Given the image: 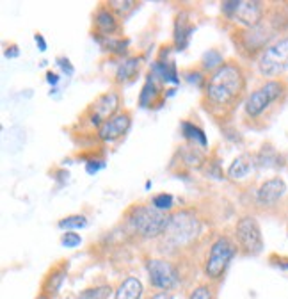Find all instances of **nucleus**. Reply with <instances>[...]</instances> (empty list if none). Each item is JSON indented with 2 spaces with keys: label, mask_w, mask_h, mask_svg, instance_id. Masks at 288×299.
I'll use <instances>...</instances> for the list:
<instances>
[{
  "label": "nucleus",
  "mask_w": 288,
  "mask_h": 299,
  "mask_svg": "<svg viewBox=\"0 0 288 299\" xmlns=\"http://www.w3.org/2000/svg\"><path fill=\"white\" fill-rule=\"evenodd\" d=\"M245 93V75L237 63H224L205 82V109L212 114L231 110Z\"/></svg>",
  "instance_id": "obj_1"
},
{
  "label": "nucleus",
  "mask_w": 288,
  "mask_h": 299,
  "mask_svg": "<svg viewBox=\"0 0 288 299\" xmlns=\"http://www.w3.org/2000/svg\"><path fill=\"white\" fill-rule=\"evenodd\" d=\"M126 221L140 237L155 239L168 232L171 216L152 205H135L126 212Z\"/></svg>",
  "instance_id": "obj_2"
},
{
  "label": "nucleus",
  "mask_w": 288,
  "mask_h": 299,
  "mask_svg": "<svg viewBox=\"0 0 288 299\" xmlns=\"http://www.w3.org/2000/svg\"><path fill=\"white\" fill-rule=\"evenodd\" d=\"M288 86L284 80H267L261 84L258 89H254L253 93H249V96L245 98L244 110L245 114L249 116L251 119H258L267 112L272 105H276L277 102L286 96Z\"/></svg>",
  "instance_id": "obj_3"
},
{
  "label": "nucleus",
  "mask_w": 288,
  "mask_h": 299,
  "mask_svg": "<svg viewBox=\"0 0 288 299\" xmlns=\"http://www.w3.org/2000/svg\"><path fill=\"white\" fill-rule=\"evenodd\" d=\"M235 253H237V246H235L233 240L228 239V237H219L210 246V251H208L207 260H205V272H207L208 279H212V281L221 279Z\"/></svg>",
  "instance_id": "obj_4"
},
{
  "label": "nucleus",
  "mask_w": 288,
  "mask_h": 299,
  "mask_svg": "<svg viewBox=\"0 0 288 299\" xmlns=\"http://www.w3.org/2000/svg\"><path fill=\"white\" fill-rule=\"evenodd\" d=\"M258 70L263 77H279L288 70V36H283L261 52L258 59Z\"/></svg>",
  "instance_id": "obj_5"
},
{
  "label": "nucleus",
  "mask_w": 288,
  "mask_h": 299,
  "mask_svg": "<svg viewBox=\"0 0 288 299\" xmlns=\"http://www.w3.org/2000/svg\"><path fill=\"white\" fill-rule=\"evenodd\" d=\"M221 11L230 20L240 24L244 29H253L263 22V6L249 0H228L222 2Z\"/></svg>",
  "instance_id": "obj_6"
},
{
  "label": "nucleus",
  "mask_w": 288,
  "mask_h": 299,
  "mask_svg": "<svg viewBox=\"0 0 288 299\" xmlns=\"http://www.w3.org/2000/svg\"><path fill=\"white\" fill-rule=\"evenodd\" d=\"M235 237L244 253L247 255H260L263 251V237L258 221L253 216H244L237 221Z\"/></svg>",
  "instance_id": "obj_7"
},
{
  "label": "nucleus",
  "mask_w": 288,
  "mask_h": 299,
  "mask_svg": "<svg viewBox=\"0 0 288 299\" xmlns=\"http://www.w3.org/2000/svg\"><path fill=\"white\" fill-rule=\"evenodd\" d=\"M146 269H148L150 283L155 288H159V290L168 292L178 285L180 274L175 265L171 262H168V260H160V258L148 260Z\"/></svg>",
  "instance_id": "obj_8"
},
{
  "label": "nucleus",
  "mask_w": 288,
  "mask_h": 299,
  "mask_svg": "<svg viewBox=\"0 0 288 299\" xmlns=\"http://www.w3.org/2000/svg\"><path fill=\"white\" fill-rule=\"evenodd\" d=\"M119 103H121V98L116 91H107V93H103L101 96H98L93 102V105L87 109L89 123L100 128L105 121H109V119H112L116 114H119V112H117Z\"/></svg>",
  "instance_id": "obj_9"
},
{
  "label": "nucleus",
  "mask_w": 288,
  "mask_h": 299,
  "mask_svg": "<svg viewBox=\"0 0 288 299\" xmlns=\"http://www.w3.org/2000/svg\"><path fill=\"white\" fill-rule=\"evenodd\" d=\"M274 31L269 27V25H265V20L261 22L260 25L253 29H244L240 31L238 34H235V40L238 38V45H240L242 50H247V54L253 55L260 50H265V48L269 47V41L272 38Z\"/></svg>",
  "instance_id": "obj_10"
},
{
  "label": "nucleus",
  "mask_w": 288,
  "mask_h": 299,
  "mask_svg": "<svg viewBox=\"0 0 288 299\" xmlns=\"http://www.w3.org/2000/svg\"><path fill=\"white\" fill-rule=\"evenodd\" d=\"M199 232V221L191 212H180L171 216V223L166 235L171 237L175 242H187L194 239Z\"/></svg>",
  "instance_id": "obj_11"
},
{
  "label": "nucleus",
  "mask_w": 288,
  "mask_h": 299,
  "mask_svg": "<svg viewBox=\"0 0 288 299\" xmlns=\"http://www.w3.org/2000/svg\"><path fill=\"white\" fill-rule=\"evenodd\" d=\"M130 126H132V116H130V112L123 110L98 128V137L103 142H116L117 139H121L128 132Z\"/></svg>",
  "instance_id": "obj_12"
},
{
  "label": "nucleus",
  "mask_w": 288,
  "mask_h": 299,
  "mask_svg": "<svg viewBox=\"0 0 288 299\" xmlns=\"http://www.w3.org/2000/svg\"><path fill=\"white\" fill-rule=\"evenodd\" d=\"M284 193H286V184H284L283 178L279 177L269 178V180H265L258 187L256 203L260 207H272V205H276L284 196Z\"/></svg>",
  "instance_id": "obj_13"
},
{
  "label": "nucleus",
  "mask_w": 288,
  "mask_h": 299,
  "mask_svg": "<svg viewBox=\"0 0 288 299\" xmlns=\"http://www.w3.org/2000/svg\"><path fill=\"white\" fill-rule=\"evenodd\" d=\"M94 27L100 38H114V34L119 32V20L109 8H100L94 15Z\"/></svg>",
  "instance_id": "obj_14"
},
{
  "label": "nucleus",
  "mask_w": 288,
  "mask_h": 299,
  "mask_svg": "<svg viewBox=\"0 0 288 299\" xmlns=\"http://www.w3.org/2000/svg\"><path fill=\"white\" fill-rule=\"evenodd\" d=\"M254 168H258L256 155H249V154L240 155V157L235 159L230 168H228V177H230L231 180H242V178L247 177Z\"/></svg>",
  "instance_id": "obj_15"
},
{
  "label": "nucleus",
  "mask_w": 288,
  "mask_h": 299,
  "mask_svg": "<svg viewBox=\"0 0 288 299\" xmlns=\"http://www.w3.org/2000/svg\"><path fill=\"white\" fill-rule=\"evenodd\" d=\"M194 32V25L189 22V16L185 13L176 18L175 24V47L176 50H185L189 47V41H191V36Z\"/></svg>",
  "instance_id": "obj_16"
},
{
  "label": "nucleus",
  "mask_w": 288,
  "mask_h": 299,
  "mask_svg": "<svg viewBox=\"0 0 288 299\" xmlns=\"http://www.w3.org/2000/svg\"><path fill=\"white\" fill-rule=\"evenodd\" d=\"M144 287L140 279L135 276H128L119 283L117 290L114 292V299H140L142 297Z\"/></svg>",
  "instance_id": "obj_17"
},
{
  "label": "nucleus",
  "mask_w": 288,
  "mask_h": 299,
  "mask_svg": "<svg viewBox=\"0 0 288 299\" xmlns=\"http://www.w3.org/2000/svg\"><path fill=\"white\" fill-rule=\"evenodd\" d=\"M150 73L155 77L157 80H160V82L164 84H180V77H178V71H176V66L175 63H164V61H155V63L152 64V70H150Z\"/></svg>",
  "instance_id": "obj_18"
},
{
  "label": "nucleus",
  "mask_w": 288,
  "mask_h": 299,
  "mask_svg": "<svg viewBox=\"0 0 288 299\" xmlns=\"http://www.w3.org/2000/svg\"><path fill=\"white\" fill-rule=\"evenodd\" d=\"M140 63H142L140 57H128V59L123 61L116 70V82L126 84V82H130V80L135 79L137 73H139V70H140Z\"/></svg>",
  "instance_id": "obj_19"
},
{
  "label": "nucleus",
  "mask_w": 288,
  "mask_h": 299,
  "mask_svg": "<svg viewBox=\"0 0 288 299\" xmlns=\"http://www.w3.org/2000/svg\"><path fill=\"white\" fill-rule=\"evenodd\" d=\"M157 82H159V80L150 73L148 79H146V82H144L142 89H140V95H139V105L140 107H150V105L155 103V98L160 95V87Z\"/></svg>",
  "instance_id": "obj_20"
},
{
  "label": "nucleus",
  "mask_w": 288,
  "mask_h": 299,
  "mask_svg": "<svg viewBox=\"0 0 288 299\" xmlns=\"http://www.w3.org/2000/svg\"><path fill=\"white\" fill-rule=\"evenodd\" d=\"M182 134H183V137L187 139V141H191L192 144H199L201 148H205V146L208 144V139H207V135H205V132H203L198 125H194V123L183 121L182 123Z\"/></svg>",
  "instance_id": "obj_21"
},
{
  "label": "nucleus",
  "mask_w": 288,
  "mask_h": 299,
  "mask_svg": "<svg viewBox=\"0 0 288 299\" xmlns=\"http://www.w3.org/2000/svg\"><path fill=\"white\" fill-rule=\"evenodd\" d=\"M256 166L258 168H281L283 157L274 148H263L256 155Z\"/></svg>",
  "instance_id": "obj_22"
},
{
  "label": "nucleus",
  "mask_w": 288,
  "mask_h": 299,
  "mask_svg": "<svg viewBox=\"0 0 288 299\" xmlns=\"http://www.w3.org/2000/svg\"><path fill=\"white\" fill-rule=\"evenodd\" d=\"M66 269L68 267H61V269H54V271L48 274L47 281H45V292L47 294H57L61 290V285L64 283V278H66Z\"/></svg>",
  "instance_id": "obj_23"
},
{
  "label": "nucleus",
  "mask_w": 288,
  "mask_h": 299,
  "mask_svg": "<svg viewBox=\"0 0 288 299\" xmlns=\"http://www.w3.org/2000/svg\"><path fill=\"white\" fill-rule=\"evenodd\" d=\"M96 41L105 48V50L112 52V54H125L126 47H128V40H119V38H100L96 36Z\"/></svg>",
  "instance_id": "obj_24"
},
{
  "label": "nucleus",
  "mask_w": 288,
  "mask_h": 299,
  "mask_svg": "<svg viewBox=\"0 0 288 299\" xmlns=\"http://www.w3.org/2000/svg\"><path fill=\"white\" fill-rule=\"evenodd\" d=\"M87 226V217L82 216V214H73V216H68L64 219L59 221V228L61 230H80V228H86Z\"/></svg>",
  "instance_id": "obj_25"
},
{
  "label": "nucleus",
  "mask_w": 288,
  "mask_h": 299,
  "mask_svg": "<svg viewBox=\"0 0 288 299\" xmlns=\"http://www.w3.org/2000/svg\"><path fill=\"white\" fill-rule=\"evenodd\" d=\"M201 64H203V68L205 70H208V71H212L214 73L217 68H221L222 64V55H221V52L219 50H208V52H205L203 54V57H201Z\"/></svg>",
  "instance_id": "obj_26"
},
{
  "label": "nucleus",
  "mask_w": 288,
  "mask_h": 299,
  "mask_svg": "<svg viewBox=\"0 0 288 299\" xmlns=\"http://www.w3.org/2000/svg\"><path fill=\"white\" fill-rule=\"evenodd\" d=\"M107 8L114 13L116 16H126L137 8L135 2H130V0H110Z\"/></svg>",
  "instance_id": "obj_27"
},
{
  "label": "nucleus",
  "mask_w": 288,
  "mask_h": 299,
  "mask_svg": "<svg viewBox=\"0 0 288 299\" xmlns=\"http://www.w3.org/2000/svg\"><path fill=\"white\" fill-rule=\"evenodd\" d=\"M152 205L155 207V209L162 210V212H168V210L173 209V205H175V198L168 193L157 194V196L152 200Z\"/></svg>",
  "instance_id": "obj_28"
},
{
  "label": "nucleus",
  "mask_w": 288,
  "mask_h": 299,
  "mask_svg": "<svg viewBox=\"0 0 288 299\" xmlns=\"http://www.w3.org/2000/svg\"><path fill=\"white\" fill-rule=\"evenodd\" d=\"M110 294V287L103 285V287H96V288H89V290H84V294L78 299H105Z\"/></svg>",
  "instance_id": "obj_29"
},
{
  "label": "nucleus",
  "mask_w": 288,
  "mask_h": 299,
  "mask_svg": "<svg viewBox=\"0 0 288 299\" xmlns=\"http://www.w3.org/2000/svg\"><path fill=\"white\" fill-rule=\"evenodd\" d=\"M189 299H214V290H212V287L207 283L198 285L196 288H192Z\"/></svg>",
  "instance_id": "obj_30"
},
{
  "label": "nucleus",
  "mask_w": 288,
  "mask_h": 299,
  "mask_svg": "<svg viewBox=\"0 0 288 299\" xmlns=\"http://www.w3.org/2000/svg\"><path fill=\"white\" fill-rule=\"evenodd\" d=\"M61 244H63L64 248H77V246L82 244V237L75 232H66L61 237Z\"/></svg>",
  "instance_id": "obj_31"
},
{
  "label": "nucleus",
  "mask_w": 288,
  "mask_h": 299,
  "mask_svg": "<svg viewBox=\"0 0 288 299\" xmlns=\"http://www.w3.org/2000/svg\"><path fill=\"white\" fill-rule=\"evenodd\" d=\"M103 168H105V161H101V159H91L86 164V171L89 175H96L98 171L103 170Z\"/></svg>",
  "instance_id": "obj_32"
},
{
  "label": "nucleus",
  "mask_w": 288,
  "mask_h": 299,
  "mask_svg": "<svg viewBox=\"0 0 288 299\" xmlns=\"http://www.w3.org/2000/svg\"><path fill=\"white\" fill-rule=\"evenodd\" d=\"M57 64L61 66V70H63L66 75H70V77L75 73V70H73V66H71L70 59H66V57H57Z\"/></svg>",
  "instance_id": "obj_33"
},
{
  "label": "nucleus",
  "mask_w": 288,
  "mask_h": 299,
  "mask_svg": "<svg viewBox=\"0 0 288 299\" xmlns=\"http://www.w3.org/2000/svg\"><path fill=\"white\" fill-rule=\"evenodd\" d=\"M34 41L36 45H38V50L39 52H47V41H45V38L41 34H36L34 36Z\"/></svg>",
  "instance_id": "obj_34"
},
{
  "label": "nucleus",
  "mask_w": 288,
  "mask_h": 299,
  "mask_svg": "<svg viewBox=\"0 0 288 299\" xmlns=\"http://www.w3.org/2000/svg\"><path fill=\"white\" fill-rule=\"evenodd\" d=\"M18 47L16 45H11V47H8V50H6V57H9V59H13V57H18Z\"/></svg>",
  "instance_id": "obj_35"
},
{
  "label": "nucleus",
  "mask_w": 288,
  "mask_h": 299,
  "mask_svg": "<svg viewBox=\"0 0 288 299\" xmlns=\"http://www.w3.org/2000/svg\"><path fill=\"white\" fill-rule=\"evenodd\" d=\"M47 82L50 84V86H57V84H59V75L48 71V73H47Z\"/></svg>",
  "instance_id": "obj_36"
},
{
  "label": "nucleus",
  "mask_w": 288,
  "mask_h": 299,
  "mask_svg": "<svg viewBox=\"0 0 288 299\" xmlns=\"http://www.w3.org/2000/svg\"><path fill=\"white\" fill-rule=\"evenodd\" d=\"M150 299H173V297L169 295V292H157V294H153Z\"/></svg>",
  "instance_id": "obj_37"
},
{
  "label": "nucleus",
  "mask_w": 288,
  "mask_h": 299,
  "mask_svg": "<svg viewBox=\"0 0 288 299\" xmlns=\"http://www.w3.org/2000/svg\"><path fill=\"white\" fill-rule=\"evenodd\" d=\"M38 299H50V297H48V295L47 294H41V295H39V297Z\"/></svg>",
  "instance_id": "obj_38"
}]
</instances>
